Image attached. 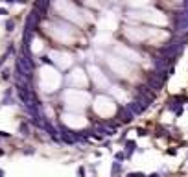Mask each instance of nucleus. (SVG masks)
<instances>
[{
	"instance_id": "1",
	"label": "nucleus",
	"mask_w": 188,
	"mask_h": 177,
	"mask_svg": "<svg viewBox=\"0 0 188 177\" xmlns=\"http://www.w3.org/2000/svg\"><path fill=\"white\" fill-rule=\"evenodd\" d=\"M2 155H4V151H2V150H0V157H2Z\"/></svg>"
}]
</instances>
